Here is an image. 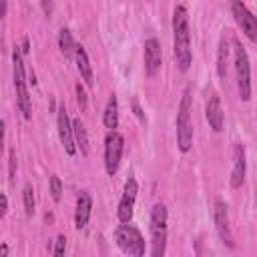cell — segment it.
Segmentation results:
<instances>
[{
	"mask_svg": "<svg viewBox=\"0 0 257 257\" xmlns=\"http://www.w3.org/2000/svg\"><path fill=\"white\" fill-rule=\"evenodd\" d=\"M64 251H66V237L64 235H58L56 241H54V253H52V257H64Z\"/></svg>",
	"mask_w": 257,
	"mask_h": 257,
	"instance_id": "obj_23",
	"label": "cell"
},
{
	"mask_svg": "<svg viewBox=\"0 0 257 257\" xmlns=\"http://www.w3.org/2000/svg\"><path fill=\"white\" fill-rule=\"evenodd\" d=\"M245 171H247V157H245V147L241 143H235L233 147V171H231V187L239 189L245 181Z\"/></svg>",
	"mask_w": 257,
	"mask_h": 257,
	"instance_id": "obj_13",
	"label": "cell"
},
{
	"mask_svg": "<svg viewBox=\"0 0 257 257\" xmlns=\"http://www.w3.org/2000/svg\"><path fill=\"white\" fill-rule=\"evenodd\" d=\"M233 58H235L239 96H241V100L247 102L251 98V64H249V56L245 52V46L237 38L233 40Z\"/></svg>",
	"mask_w": 257,
	"mask_h": 257,
	"instance_id": "obj_5",
	"label": "cell"
},
{
	"mask_svg": "<svg viewBox=\"0 0 257 257\" xmlns=\"http://www.w3.org/2000/svg\"><path fill=\"white\" fill-rule=\"evenodd\" d=\"M133 108H135V114H137L141 120H145V116H143V110H141V106H139V100H133Z\"/></svg>",
	"mask_w": 257,
	"mask_h": 257,
	"instance_id": "obj_27",
	"label": "cell"
},
{
	"mask_svg": "<svg viewBox=\"0 0 257 257\" xmlns=\"http://www.w3.org/2000/svg\"><path fill=\"white\" fill-rule=\"evenodd\" d=\"M20 50H22V54H28V50H30V40H28L26 36H24V40H22V48H20Z\"/></svg>",
	"mask_w": 257,
	"mask_h": 257,
	"instance_id": "obj_28",
	"label": "cell"
},
{
	"mask_svg": "<svg viewBox=\"0 0 257 257\" xmlns=\"http://www.w3.org/2000/svg\"><path fill=\"white\" fill-rule=\"evenodd\" d=\"M191 106H193V96H191V88L187 86L183 90V96L179 102V112H177V145H179L181 153H189L193 147Z\"/></svg>",
	"mask_w": 257,
	"mask_h": 257,
	"instance_id": "obj_2",
	"label": "cell"
},
{
	"mask_svg": "<svg viewBox=\"0 0 257 257\" xmlns=\"http://www.w3.org/2000/svg\"><path fill=\"white\" fill-rule=\"evenodd\" d=\"M6 6H8L6 2H0V16H4V14H6Z\"/></svg>",
	"mask_w": 257,
	"mask_h": 257,
	"instance_id": "obj_30",
	"label": "cell"
},
{
	"mask_svg": "<svg viewBox=\"0 0 257 257\" xmlns=\"http://www.w3.org/2000/svg\"><path fill=\"white\" fill-rule=\"evenodd\" d=\"M227 56H229V44L225 38H221L219 50H217V74H219V78L227 76Z\"/></svg>",
	"mask_w": 257,
	"mask_h": 257,
	"instance_id": "obj_20",
	"label": "cell"
},
{
	"mask_svg": "<svg viewBox=\"0 0 257 257\" xmlns=\"http://www.w3.org/2000/svg\"><path fill=\"white\" fill-rule=\"evenodd\" d=\"M58 48H60V52L64 54V58H72V56H74V52H76V42H74L72 32H70L68 28H62V30L58 32Z\"/></svg>",
	"mask_w": 257,
	"mask_h": 257,
	"instance_id": "obj_18",
	"label": "cell"
},
{
	"mask_svg": "<svg viewBox=\"0 0 257 257\" xmlns=\"http://www.w3.org/2000/svg\"><path fill=\"white\" fill-rule=\"evenodd\" d=\"M173 56L181 72H187L191 68L193 52H191V32H189V12L185 4H177L173 10Z\"/></svg>",
	"mask_w": 257,
	"mask_h": 257,
	"instance_id": "obj_1",
	"label": "cell"
},
{
	"mask_svg": "<svg viewBox=\"0 0 257 257\" xmlns=\"http://www.w3.org/2000/svg\"><path fill=\"white\" fill-rule=\"evenodd\" d=\"M48 185H50L52 201H54V203H58V201H60V197H62V181H60V177H58V175H50Z\"/></svg>",
	"mask_w": 257,
	"mask_h": 257,
	"instance_id": "obj_22",
	"label": "cell"
},
{
	"mask_svg": "<svg viewBox=\"0 0 257 257\" xmlns=\"http://www.w3.org/2000/svg\"><path fill=\"white\" fill-rule=\"evenodd\" d=\"M12 70H14V88H16V104L22 112V116L28 120L32 116V102L26 86V76H24V62H22V50L16 46L12 50Z\"/></svg>",
	"mask_w": 257,
	"mask_h": 257,
	"instance_id": "obj_4",
	"label": "cell"
},
{
	"mask_svg": "<svg viewBox=\"0 0 257 257\" xmlns=\"http://www.w3.org/2000/svg\"><path fill=\"white\" fill-rule=\"evenodd\" d=\"M122 149H124V139L120 133L116 131H108L106 139H104V169L106 173L112 177L118 171L120 165V157H122Z\"/></svg>",
	"mask_w": 257,
	"mask_h": 257,
	"instance_id": "obj_7",
	"label": "cell"
},
{
	"mask_svg": "<svg viewBox=\"0 0 257 257\" xmlns=\"http://www.w3.org/2000/svg\"><path fill=\"white\" fill-rule=\"evenodd\" d=\"M72 131H74V143L80 149L82 155H88V133L84 128V122L80 118L72 120Z\"/></svg>",
	"mask_w": 257,
	"mask_h": 257,
	"instance_id": "obj_19",
	"label": "cell"
},
{
	"mask_svg": "<svg viewBox=\"0 0 257 257\" xmlns=\"http://www.w3.org/2000/svg\"><path fill=\"white\" fill-rule=\"evenodd\" d=\"M143 56H145V72H147V76L153 78V76L161 70V62H163L161 44H159L157 38H149V40H145Z\"/></svg>",
	"mask_w": 257,
	"mask_h": 257,
	"instance_id": "obj_12",
	"label": "cell"
},
{
	"mask_svg": "<svg viewBox=\"0 0 257 257\" xmlns=\"http://www.w3.org/2000/svg\"><path fill=\"white\" fill-rule=\"evenodd\" d=\"M205 116H207V120H209V126H211L215 133H221V131H223L225 116H223L221 100H219L217 94H211V96H209L207 106H205Z\"/></svg>",
	"mask_w": 257,
	"mask_h": 257,
	"instance_id": "obj_15",
	"label": "cell"
},
{
	"mask_svg": "<svg viewBox=\"0 0 257 257\" xmlns=\"http://www.w3.org/2000/svg\"><path fill=\"white\" fill-rule=\"evenodd\" d=\"M114 241L131 257H143L145 255V239H143L141 231L131 223H122L116 227Z\"/></svg>",
	"mask_w": 257,
	"mask_h": 257,
	"instance_id": "obj_6",
	"label": "cell"
},
{
	"mask_svg": "<svg viewBox=\"0 0 257 257\" xmlns=\"http://www.w3.org/2000/svg\"><path fill=\"white\" fill-rule=\"evenodd\" d=\"M213 215H215V227H217V233H219L221 241H223L229 249H233V247H235V241H233V233H231V227H229V213H227L225 201H221V199L215 201V211H213Z\"/></svg>",
	"mask_w": 257,
	"mask_h": 257,
	"instance_id": "obj_11",
	"label": "cell"
},
{
	"mask_svg": "<svg viewBox=\"0 0 257 257\" xmlns=\"http://www.w3.org/2000/svg\"><path fill=\"white\" fill-rule=\"evenodd\" d=\"M22 203H24V213H26V217H32L34 215V189H32V185H24V189H22Z\"/></svg>",
	"mask_w": 257,
	"mask_h": 257,
	"instance_id": "obj_21",
	"label": "cell"
},
{
	"mask_svg": "<svg viewBox=\"0 0 257 257\" xmlns=\"http://www.w3.org/2000/svg\"><path fill=\"white\" fill-rule=\"evenodd\" d=\"M74 90H76V100H78V106L84 110V108H86V92H84V86L78 82V84L74 86Z\"/></svg>",
	"mask_w": 257,
	"mask_h": 257,
	"instance_id": "obj_24",
	"label": "cell"
},
{
	"mask_svg": "<svg viewBox=\"0 0 257 257\" xmlns=\"http://www.w3.org/2000/svg\"><path fill=\"white\" fill-rule=\"evenodd\" d=\"M56 126H58V137H60V143H62L66 155L68 157H74L76 155L74 131H72V120L68 118V112H66L64 104H60L58 110H56Z\"/></svg>",
	"mask_w": 257,
	"mask_h": 257,
	"instance_id": "obj_8",
	"label": "cell"
},
{
	"mask_svg": "<svg viewBox=\"0 0 257 257\" xmlns=\"http://www.w3.org/2000/svg\"><path fill=\"white\" fill-rule=\"evenodd\" d=\"M102 122L108 131H114L118 126V100L114 94L108 96V102H106L104 112H102Z\"/></svg>",
	"mask_w": 257,
	"mask_h": 257,
	"instance_id": "obj_17",
	"label": "cell"
},
{
	"mask_svg": "<svg viewBox=\"0 0 257 257\" xmlns=\"http://www.w3.org/2000/svg\"><path fill=\"white\" fill-rule=\"evenodd\" d=\"M231 12H233L235 22L239 24V28L245 32V36L249 40L257 42V16H253V12L243 2H233L231 4Z\"/></svg>",
	"mask_w": 257,
	"mask_h": 257,
	"instance_id": "obj_10",
	"label": "cell"
},
{
	"mask_svg": "<svg viewBox=\"0 0 257 257\" xmlns=\"http://www.w3.org/2000/svg\"><path fill=\"white\" fill-rule=\"evenodd\" d=\"M0 251H2V257H8V243H2Z\"/></svg>",
	"mask_w": 257,
	"mask_h": 257,
	"instance_id": "obj_29",
	"label": "cell"
},
{
	"mask_svg": "<svg viewBox=\"0 0 257 257\" xmlns=\"http://www.w3.org/2000/svg\"><path fill=\"white\" fill-rule=\"evenodd\" d=\"M90 211H92V197L88 191H80L76 197V209H74V227L76 229H84L88 219H90Z\"/></svg>",
	"mask_w": 257,
	"mask_h": 257,
	"instance_id": "obj_14",
	"label": "cell"
},
{
	"mask_svg": "<svg viewBox=\"0 0 257 257\" xmlns=\"http://www.w3.org/2000/svg\"><path fill=\"white\" fill-rule=\"evenodd\" d=\"M74 60H76V68H78L82 80L86 82V86H94V72H92L90 60H88V54H86V50L82 46H76Z\"/></svg>",
	"mask_w": 257,
	"mask_h": 257,
	"instance_id": "obj_16",
	"label": "cell"
},
{
	"mask_svg": "<svg viewBox=\"0 0 257 257\" xmlns=\"http://www.w3.org/2000/svg\"><path fill=\"white\" fill-rule=\"evenodd\" d=\"M8 165H10V181H12L14 175H16V153H14V151H10V161H8Z\"/></svg>",
	"mask_w": 257,
	"mask_h": 257,
	"instance_id": "obj_25",
	"label": "cell"
},
{
	"mask_svg": "<svg viewBox=\"0 0 257 257\" xmlns=\"http://www.w3.org/2000/svg\"><path fill=\"white\" fill-rule=\"evenodd\" d=\"M137 193H139L137 179H135V177H128L126 183H124L122 197H120V201H118V211H116V217H118L120 223H131V219H133V209H135V201H137Z\"/></svg>",
	"mask_w": 257,
	"mask_h": 257,
	"instance_id": "obj_9",
	"label": "cell"
},
{
	"mask_svg": "<svg viewBox=\"0 0 257 257\" xmlns=\"http://www.w3.org/2000/svg\"><path fill=\"white\" fill-rule=\"evenodd\" d=\"M167 207L157 203L151 209V257H165L167 249Z\"/></svg>",
	"mask_w": 257,
	"mask_h": 257,
	"instance_id": "obj_3",
	"label": "cell"
},
{
	"mask_svg": "<svg viewBox=\"0 0 257 257\" xmlns=\"http://www.w3.org/2000/svg\"><path fill=\"white\" fill-rule=\"evenodd\" d=\"M0 199H2V211H0V217H6V213H8V197H6V193H2Z\"/></svg>",
	"mask_w": 257,
	"mask_h": 257,
	"instance_id": "obj_26",
	"label": "cell"
}]
</instances>
